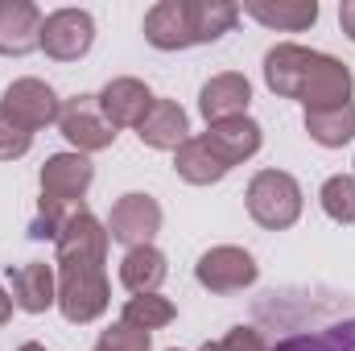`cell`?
Returning <instances> with one entry per match:
<instances>
[{
    "instance_id": "obj_23",
    "label": "cell",
    "mask_w": 355,
    "mask_h": 351,
    "mask_svg": "<svg viewBox=\"0 0 355 351\" xmlns=\"http://www.w3.org/2000/svg\"><path fill=\"white\" fill-rule=\"evenodd\" d=\"M120 318L132 323V327H141V331H162V327H170L178 318V306L170 298H162V293H137V298L124 302Z\"/></svg>"
},
{
    "instance_id": "obj_11",
    "label": "cell",
    "mask_w": 355,
    "mask_h": 351,
    "mask_svg": "<svg viewBox=\"0 0 355 351\" xmlns=\"http://www.w3.org/2000/svg\"><path fill=\"white\" fill-rule=\"evenodd\" d=\"M58 128L75 145V153H83V157L116 145V128L99 112V95H75V99H67L62 116H58Z\"/></svg>"
},
{
    "instance_id": "obj_9",
    "label": "cell",
    "mask_w": 355,
    "mask_h": 351,
    "mask_svg": "<svg viewBox=\"0 0 355 351\" xmlns=\"http://www.w3.org/2000/svg\"><path fill=\"white\" fill-rule=\"evenodd\" d=\"M95 46V17L87 8H54L42 21V50L54 62H79Z\"/></svg>"
},
{
    "instance_id": "obj_29",
    "label": "cell",
    "mask_w": 355,
    "mask_h": 351,
    "mask_svg": "<svg viewBox=\"0 0 355 351\" xmlns=\"http://www.w3.org/2000/svg\"><path fill=\"white\" fill-rule=\"evenodd\" d=\"M12 318V298H8V289H0V327Z\"/></svg>"
},
{
    "instance_id": "obj_13",
    "label": "cell",
    "mask_w": 355,
    "mask_h": 351,
    "mask_svg": "<svg viewBox=\"0 0 355 351\" xmlns=\"http://www.w3.org/2000/svg\"><path fill=\"white\" fill-rule=\"evenodd\" d=\"M8 298L25 314H46L50 306H58V273L46 261L17 264L8 268Z\"/></svg>"
},
{
    "instance_id": "obj_22",
    "label": "cell",
    "mask_w": 355,
    "mask_h": 351,
    "mask_svg": "<svg viewBox=\"0 0 355 351\" xmlns=\"http://www.w3.org/2000/svg\"><path fill=\"white\" fill-rule=\"evenodd\" d=\"M272 351H355V318L335 323L327 331H306V335H285Z\"/></svg>"
},
{
    "instance_id": "obj_25",
    "label": "cell",
    "mask_w": 355,
    "mask_h": 351,
    "mask_svg": "<svg viewBox=\"0 0 355 351\" xmlns=\"http://www.w3.org/2000/svg\"><path fill=\"white\" fill-rule=\"evenodd\" d=\"M91 351H153V339H149V331L116 318L107 331H99V343Z\"/></svg>"
},
{
    "instance_id": "obj_20",
    "label": "cell",
    "mask_w": 355,
    "mask_h": 351,
    "mask_svg": "<svg viewBox=\"0 0 355 351\" xmlns=\"http://www.w3.org/2000/svg\"><path fill=\"white\" fill-rule=\"evenodd\" d=\"M306 132L322 149H343L355 141V103H335V108H310L306 112Z\"/></svg>"
},
{
    "instance_id": "obj_14",
    "label": "cell",
    "mask_w": 355,
    "mask_h": 351,
    "mask_svg": "<svg viewBox=\"0 0 355 351\" xmlns=\"http://www.w3.org/2000/svg\"><path fill=\"white\" fill-rule=\"evenodd\" d=\"M202 141L211 145V153H215L227 170H236V166H244L248 157L261 153L265 132H261V124H257L252 116H236V120H223V124H207Z\"/></svg>"
},
{
    "instance_id": "obj_26",
    "label": "cell",
    "mask_w": 355,
    "mask_h": 351,
    "mask_svg": "<svg viewBox=\"0 0 355 351\" xmlns=\"http://www.w3.org/2000/svg\"><path fill=\"white\" fill-rule=\"evenodd\" d=\"M29 149H33V132L21 128L12 116L0 112V162H17V157H25Z\"/></svg>"
},
{
    "instance_id": "obj_5",
    "label": "cell",
    "mask_w": 355,
    "mask_h": 351,
    "mask_svg": "<svg viewBox=\"0 0 355 351\" xmlns=\"http://www.w3.org/2000/svg\"><path fill=\"white\" fill-rule=\"evenodd\" d=\"M91 182H95L91 157H83V153H54L42 166V198L37 203L75 215L79 203H83V194L91 190Z\"/></svg>"
},
{
    "instance_id": "obj_2",
    "label": "cell",
    "mask_w": 355,
    "mask_h": 351,
    "mask_svg": "<svg viewBox=\"0 0 355 351\" xmlns=\"http://www.w3.org/2000/svg\"><path fill=\"white\" fill-rule=\"evenodd\" d=\"M240 21V4L232 0H157L145 12V42L153 50H190L219 42Z\"/></svg>"
},
{
    "instance_id": "obj_10",
    "label": "cell",
    "mask_w": 355,
    "mask_h": 351,
    "mask_svg": "<svg viewBox=\"0 0 355 351\" xmlns=\"http://www.w3.org/2000/svg\"><path fill=\"white\" fill-rule=\"evenodd\" d=\"M157 232H162V203H157L153 194L132 190V194L116 198V207H112V215H107V236H112L116 244H124V248H145V244H153Z\"/></svg>"
},
{
    "instance_id": "obj_15",
    "label": "cell",
    "mask_w": 355,
    "mask_h": 351,
    "mask_svg": "<svg viewBox=\"0 0 355 351\" xmlns=\"http://www.w3.org/2000/svg\"><path fill=\"white\" fill-rule=\"evenodd\" d=\"M248 103H252V83L236 71H223V75H211L202 91H198V112L207 124H223V120H236V116H248Z\"/></svg>"
},
{
    "instance_id": "obj_1",
    "label": "cell",
    "mask_w": 355,
    "mask_h": 351,
    "mask_svg": "<svg viewBox=\"0 0 355 351\" xmlns=\"http://www.w3.org/2000/svg\"><path fill=\"white\" fill-rule=\"evenodd\" d=\"M265 83L281 99H297L310 108H335V103H352L355 79L347 62H339L335 54L297 46V42H281L265 54Z\"/></svg>"
},
{
    "instance_id": "obj_18",
    "label": "cell",
    "mask_w": 355,
    "mask_h": 351,
    "mask_svg": "<svg viewBox=\"0 0 355 351\" xmlns=\"http://www.w3.org/2000/svg\"><path fill=\"white\" fill-rule=\"evenodd\" d=\"M240 12H248L252 21H261L265 29L281 33H302L318 21V0H248Z\"/></svg>"
},
{
    "instance_id": "obj_28",
    "label": "cell",
    "mask_w": 355,
    "mask_h": 351,
    "mask_svg": "<svg viewBox=\"0 0 355 351\" xmlns=\"http://www.w3.org/2000/svg\"><path fill=\"white\" fill-rule=\"evenodd\" d=\"M339 25H343V33L355 42V0H343L339 4Z\"/></svg>"
},
{
    "instance_id": "obj_6",
    "label": "cell",
    "mask_w": 355,
    "mask_h": 351,
    "mask_svg": "<svg viewBox=\"0 0 355 351\" xmlns=\"http://www.w3.org/2000/svg\"><path fill=\"white\" fill-rule=\"evenodd\" d=\"M194 277H198V285H202V289H211V293H240V289L257 285L261 264L252 261V252H248V248L215 244V248H207V252L198 257Z\"/></svg>"
},
{
    "instance_id": "obj_16",
    "label": "cell",
    "mask_w": 355,
    "mask_h": 351,
    "mask_svg": "<svg viewBox=\"0 0 355 351\" xmlns=\"http://www.w3.org/2000/svg\"><path fill=\"white\" fill-rule=\"evenodd\" d=\"M153 99H157V95L145 87L141 79L124 75V79L103 83V91H99V112L107 116L112 128H137V124L145 120V112L153 108Z\"/></svg>"
},
{
    "instance_id": "obj_24",
    "label": "cell",
    "mask_w": 355,
    "mask_h": 351,
    "mask_svg": "<svg viewBox=\"0 0 355 351\" xmlns=\"http://www.w3.org/2000/svg\"><path fill=\"white\" fill-rule=\"evenodd\" d=\"M318 203L335 223H355V174L327 178L322 190H318Z\"/></svg>"
},
{
    "instance_id": "obj_7",
    "label": "cell",
    "mask_w": 355,
    "mask_h": 351,
    "mask_svg": "<svg viewBox=\"0 0 355 351\" xmlns=\"http://www.w3.org/2000/svg\"><path fill=\"white\" fill-rule=\"evenodd\" d=\"M0 112L4 116H12L21 128H29V132H37V128H50V124H58V116H62V99H58V91L50 87L46 79H12L4 95H0Z\"/></svg>"
},
{
    "instance_id": "obj_31",
    "label": "cell",
    "mask_w": 355,
    "mask_h": 351,
    "mask_svg": "<svg viewBox=\"0 0 355 351\" xmlns=\"http://www.w3.org/2000/svg\"><path fill=\"white\" fill-rule=\"evenodd\" d=\"M17 351H46V348H42V343H21Z\"/></svg>"
},
{
    "instance_id": "obj_21",
    "label": "cell",
    "mask_w": 355,
    "mask_h": 351,
    "mask_svg": "<svg viewBox=\"0 0 355 351\" xmlns=\"http://www.w3.org/2000/svg\"><path fill=\"white\" fill-rule=\"evenodd\" d=\"M174 170H178V178L190 182V186H215V182H223V178L232 174V170L211 153V145H207L202 137H190V141L178 149Z\"/></svg>"
},
{
    "instance_id": "obj_19",
    "label": "cell",
    "mask_w": 355,
    "mask_h": 351,
    "mask_svg": "<svg viewBox=\"0 0 355 351\" xmlns=\"http://www.w3.org/2000/svg\"><path fill=\"white\" fill-rule=\"evenodd\" d=\"M170 264H166V252H157L153 244L145 248H128L124 261H120V285L137 298V293H157L162 281H166Z\"/></svg>"
},
{
    "instance_id": "obj_3",
    "label": "cell",
    "mask_w": 355,
    "mask_h": 351,
    "mask_svg": "<svg viewBox=\"0 0 355 351\" xmlns=\"http://www.w3.org/2000/svg\"><path fill=\"white\" fill-rule=\"evenodd\" d=\"M244 203H248V215L268 232H285L302 219V186L285 170H261L248 182Z\"/></svg>"
},
{
    "instance_id": "obj_4",
    "label": "cell",
    "mask_w": 355,
    "mask_h": 351,
    "mask_svg": "<svg viewBox=\"0 0 355 351\" xmlns=\"http://www.w3.org/2000/svg\"><path fill=\"white\" fill-rule=\"evenodd\" d=\"M107 302H112V285L103 268H58V310L67 323L87 327L103 318Z\"/></svg>"
},
{
    "instance_id": "obj_27",
    "label": "cell",
    "mask_w": 355,
    "mask_h": 351,
    "mask_svg": "<svg viewBox=\"0 0 355 351\" xmlns=\"http://www.w3.org/2000/svg\"><path fill=\"white\" fill-rule=\"evenodd\" d=\"M219 343H223L227 351H272L257 327H232V331H227Z\"/></svg>"
},
{
    "instance_id": "obj_17",
    "label": "cell",
    "mask_w": 355,
    "mask_h": 351,
    "mask_svg": "<svg viewBox=\"0 0 355 351\" xmlns=\"http://www.w3.org/2000/svg\"><path fill=\"white\" fill-rule=\"evenodd\" d=\"M137 137H141V145H149V149L178 153V149L190 141V116L182 112V103H174V99H153V108H149L145 120L137 124Z\"/></svg>"
},
{
    "instance_id": "obj_32",
    "label": "cell",
    "mask_w": 355,
    "mask_h": 351,
    "mask_svg": "<svg viewBox=\"0 0 355 351\" xmlns=\"http://www.w3.org/2000/svg\"><path fill=\"white\" fill-rule=\"evenodd\" d=\"M170 351H178V348H170Z\"/></svg>"
},
{
    "instance_id": "obj_12",
    "label": "cell",
    "mask_w": 355,
    "mask_h": 351,
    "mask_svg": "<svg viewBox=\"0 0 355 351\" xmlns=\"http://www.w3.org/2000/svg\"><path fill=\"white\" fill-rule=\"evenodd\" d=\"M42 8L33 0H0V54L25 58L42 50Z\"/></svg>"
},
{
    "instance_id": "obj_30",
    "label": "cell",
    "mask_w": 355,
    "mask_h": 351,
    "mask_svg": "<svg viewBox=\"0 0 355 351\" xmlns=\"http://www.w3.org/2000/svg\"><path fill=\"white\" fill-rule=\"evenodd\" d=\"M198 351H227V348H223V343H202Z\"/></svg>"
},
{
    "instance_id": "obj_8",
    "label": "cell",
    "mask_w": 355,
    "mask_h": 351,
    "mask_svg": "<svg viewBox=\"0 0 355 351\" xmlns=\"http://www.w3.org/2000/svg\"><path fill=\"white\" fill-rule=\"evenodd\" d=\"M107 223H99L91 211H75L62 228V236L54 240L58 248V268H103L107 261Z\"/></svg>"
}]
</instances>
